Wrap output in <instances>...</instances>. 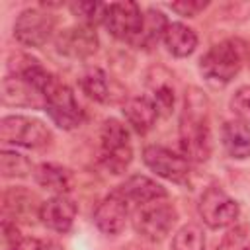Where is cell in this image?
Returning <instances> with one entry per match:
<instances>
[{"label":"cell","mask_w":250,"mask_h":250,"mask_svg":"<svg viewBox=\"0 0 250 250\" xmlns=\"http://www.w3.org/2000/svg\"><path fill=\"white\" fill-rule=\"evenodd\" d=\"M180 148L182 156L191 162H207L213 150L209 104L197 88H191L184 100L180 115Z\"/></svg>","instance_id":"cell-1"},{"label":"cell","mask_w":250,"mask_h":250,"mask_svg":"<svg viewBox=\"0 0 250 250\" xmlns=\"http://www.w3.org/2000/svg\"><path fill=\"white\" fill-rule=\"evenodd\" d=\"M244 61L246 43L238 39H227L213 45L199 59V72L211 86H225L240 72Z\"/></svg>","instance_id":"cell-2"},{"label":"cell","mask_w":250,"mask_h":250,"mask_svg":"<svg viewBox=\"0 0 250 250\" xmlns=\"http://www.w3.org/2000/svg\"><path fill=\"white\" fill-rule=\"evenodd\" d=\"M100 160H102L104 168L113 176L123 174L127 170V166L131 164V160H133V146H131L129 131L115 117L105 119L104 125H102V131H100Z\"/></svg>","instance_id":"cell-3"},{"label":"cell","mask_w":250,"mask_h":250,"mask_svg":"<svg viewBox=\"0 0 250 250\" xmlns=\"http://www.w3.org/2000/svg\"><path fill=\"white\" fill-rule=\"evenodd\" d=\"M176 221H178L176 207L172 203H166L164 199L141 205L133 213V227L137 234L148 242L164 240L174 229Z\"/></svg>","instance_id":"cell-4"},{"label":"cell","mask_w":250,"mask_h":250,"mask_svg":"<svg viewBox=\"0 0 250 250\" xmlns=\"http://www.w3.org/2000/svg\"><path fill=\"white\" fill-rule=\"evenodd\" d=\"M0 141L25 148H43L53 141V133L37 117L6 115L0 121Z\"/></svg>","instance_id":"cell-5"},{"label":"cell","mask_w":250,"mask_h":250,"mask_svg":"<svg viewBox=\"0 0 250 250\" xmlns=\"http://www.w3.org/2000/svg\"><path fill=\"white\" fill-rule=\"evenodd\" d=\"M197 211L209 229H227V227L234 225L240 215L238 201L232 199L219 186H211L201 193Z\"/></svg>","instance_id":"cell-6"},{"label":"cell","mask_w":250,"mask_h":250,"mask_svg":"<svg viewBox=\"0 0 250 250\" xmlns=\"http://www.w3.org/2000/svg\"><path fill=\"white\" fill-rule=\"evenodd\" d=\"M45 111L51 117V121L64 131L76 129L84 121V111L76 102L72 90L59 78L45 94Z\"/></svg>","instance_id":"cell-7"},{"label":"cell","mask_w":250,"mask_h":250,"mask_svg":"<svg viewBox=\"0 0 250 250\" xmlns=\"http://www.w3.org/2000/svg\"><path fill=\"white\" fill-rule=\"evenodd\" d=\"M143 21H145V14L141 12L139 4H135V2L107 4L104 25L109 31V35H113L115 39L135 45L141 29H143Z\"/></svg>","instance_id":"cell-8"},{"label":"cell","mask_w":250,"mask_h":250,"mask_svg":"<svg viewBox=\"0 0 250 250\" xmlns=\"http://www.w3.org/2000/svg\"><path fill=\"white\" fill-rule=\"evenodd\" d=\"M55 31V18L39 8L20 12L14 21V37L23 47H43Z\"/></svg>","instance_id":"cell-9"},{"label":"cell","mask_w":250,"mask_h":250,"mask_svg":"<svg viewBox=\"0 0 250 250\" xmlns=\"http://www.w3.org/2000/svg\"><path fill=\"white\" fill-rule=\"evenodd\" d=\"M143 162L150 172H154L164 180L184 184L189 178V160L166 146L160 145L146 146L143 150Z\"/></svg>","instance_id":"cell-10"},{"label":"cell","mask_w":250,"mask_h":250,"mask_svg":"<svg viewBox=\"0 0 250 250\" xmlns=\"http://www.w3.org/2000/svg\"><path fill=\"white\" fill-rule=\"evenodd\" d=\"M55 47L61 55L70 59H88L98 51V35L96 29L84 23L70 25L55 37Z\"/></svg>","instance_id":"cell-11"},{"label":"cell","mask_w":250,"mask_h":250,"mask_svg":"<svg viewBox=\"0 0 250 250\" xmlns=\"http://www.w3.org/2000/svg\"><path fill=\"white\" fill-rule=\"evenodd\" d=\"M2 102L14 107H43L45 109V94L23 74L10 72L2 80Z\"/></svg>","instance_id":"cell-12"},{"label":"cell","mask_w":250,"mask_h":250,"mask_svg":"<svg viewBox=\"0 0 250 250\" xmlns=\"http://www.w3.org/2000/svg\"><path fill=\"white\" fill-rule=\"evenodd\" d=\"M127 221H129V203L117 191L104 197L94 211L96 227L107 236L119 234L125 229Z\"/></svg>","instance_id":"cell-13"},{"label":"cell","mask_w":250,"mask_h":250,"mask_svg":"<svg viewBox=\"0 0 250 250\" xmlns=\"http://www.w3.org/2000/svg\"><path fill=\"white\" fill-rule=\"evenodd\" d=\"M78 207L68 195H53L51 199L39 205V219L41 223L55 230V232H68L74 225Z\"/></svg>","instance_id":"cell-14"},{"label":"cell","mask_w":250,"mask_h":250,"mask_svg":"<svg viewBox=\"0 0 250 250\" xmlns=\"http://www.w3.org/2000/svg\"><path fill=\"white\" fill-rule=\"evenodd\" d=\"M117 193L131 205H146L150 201H158V199H166L168 191L164 189V186H160L156 180L148 178V176H141L135 174L131 178H127L119 188Z\"/></svg>","instance_id":"cell-15"},{"label":"cell","mask_w":250,"mask_h":250,"mask_svg":"<svg viewBox=\"0 0 250 250\" xmlns=\"http://www.w3.org/2000/svg\"><path fill=\"white\" fill-rule=\"evenodd\" d=\"M121 111L127 125L139 135H146L156 125V119L160 115L154 102L148 96H133L125 100Z\"/></svg>","instance_id":"cell-16"},{"label":"cell","mask_w":250,"mask_h":250,"mask_svg":"<svg viewBox=\"0 0 250 250\" xmlns=\"http://www.w3.org/2000/svg\"><path fill=\"white\" fill-rule=\"evenodd\" d=\"M170 78L172 76L162 66H158V68L154 66L146 74V86H148V92H150L148 98L154 102L160 115H170L172 109H174L176 94H174V84H172Z\"/></svg>","instance_id":"cell-17"},{"label":"cell","mask_w":250,"mask_h":250,"mask_svg":"<svg viewBox=\"0 0 250 250\" xmlns=\"http://www.w3.org/2000/svg\"><path fill=\"white\" fill-rule=\"evenodd\" d=\"M33 178H35L37 186H41L43 189H47L55 195H66L74 184L72 172L61 164H55V162L39 164L33 170Z\"/></svg>","instance_id":"cell-18"},{"label":"cell","mask_w":250,"mask_h":250,"mask_svg":"<svg viewBox=\"0 0 250 250\" xmlns=\"http://www.w3.org/2000/svg\"><path fill=\"white\" fill-rule=\"evenodd\" d=\"M221 143L225 152L234 160L250 158V127L238 119H230L221 129Z\"/></svg>","instance_id":"cell-19"},{"label":"cell","mask_w":250,"mask_h":250,"mask_svg":"<svg viewBox=\"0 0 250 250\" xmlns=\"http://www.w3.org/2000/svg\"><path fill=\"white\" fill-rule=\"evenodd\" d=\"M80 90L94 102L100 104H109L113 102V84L109 80V76L100 68V66H88L80 78H78Z\"/></svg>","instance_id":"cell-20"},{"label":"cell","mask_w":250,"mask_h":250,"mask_svg":"<svg viewBox=\"0 0 250 250\" xmlns=\"http://www.w3.org/2000/svg\"><path fill=\"white\" fill-rule=\"evenodd\" d=\"M162 41H164L168 53H172L178 59H184V57H189L195 51L197 33L182 21H172V23H168V27L164 31Z\"/></svg>","instance_id":"cell-21"},{"label":"cell","mask_w":250,"mask_h":250,"mask_svg":"<svg viewBox=\"0 0 250 250\" xmlns=\"http://www.w3.org/2000/svg\"><path fill=\"white\" fill-rule=\"evenodd\" d=\"M168 20L166 16L160 12V10H146L145 12V21H143V29L135 41V47H143V49H150L154 47L162 37H164V31L168 27Z\"/></svg>","instance_id":"cell-22"},{"label":"cell","mask_w":250,"mask_h":250,"mask_svg":"<svg viewBox=\"0 0 250 250\" xmlns=\"http://www.w3.org/2000/svg\"><path fill=\"white\" fill-rule=\"evenodd\" d=\"M33 201L35 197L21 189V188H16V189H6L4 191V219H14L16 223V217H23L27 215L31 209H33Z\"/></svg>","instance_id":"cell-23"},{"label":"cell","mask_w":250,"mask_h":250,"mask_svg":"<svg viewBox=\"0 0 250 250\" xmlns=\"http://www.w3.org/2000/svg\"><path fill=\"white\" fill-rule=\"evenodd\" d=\"M35 168L25 154L18 150H8V148L0 152V174L4 178H25Z\"/></svg>","instance_id":"cell-24"},{"label":"cell","mask_w":250,"mask_h":250,"mask_svg":"<svg viewBox=\"0 0 250 250\" xmlns=\"http://www.w3.org/2000/svg\"><path fill=\"white\" fill-rule=\"evenodd\" d=\"M170 250H205L203 230L193 223L180 227L176 230V234L172 236Z\"/></svg>","instance_id":"cell-25"},{"label":"cell","mask_w":250,"mask_h":250,"mask_svg":"<svg viewBox=\"0 0 250 250\" xmlns=\"http://www.w3.org/2000/svg\"><path fill=\"white\" fill-rule=\"evenodd\" d=\"M72 16L76 20H80V23L84 25H90L94 27L96 23H104V18H105V10H107V4H100V2H86V0H80V2H72L68 4Z\"/></svg>","instance_id":"cell-26"},{"label":"cell","mask_w":250,"mask_h":250,"mask_svg":"<svg viewBox=\"0 0 250 250\" xmlns=\"http://www.w3.org/2000/svg\"><path fill=\"white\" fill-rule=\"evenodd\" d=\"M230 111L234 113V117L242 123H250V86H240L229 102Z\"/></svg>","instance_id":"cell-27"},{"label":"cell","mask_w":250,"mask_h":250,"mask_svg":"<svg viewBox=\"0 0 250 250\" xmlns=\"http://www.w3.org/2000/svg\"><path fill=\"white\" fill-rule=\"evenodd\" d=\"M209 6V2H199V0H182V2H172L170 10L176 12L178 16L184 18H195L199 12H203Z\"/></svg>","instance_id":"cell-28"},{"label":"cell","mask_w":250,"mask_h":250,"mask_svg":"<svg viewBox=\"0 0 250 250\" xmlns=\"http://www.w3.org/2000/svg\"><path fill=\"white\" fill-rule=\"evenodd\" d=\"M20 242H21V236H20L16 223L4 219V223H2V250H12Z\"/></svg>","instance_id":"cell-29"},{"label":"cell","mask_w":250,"mask_h":250,"mask_svg":"<svg viewBox=\"0 0 250 250\" xmlns=\"http://www.w3.org/2000/svg\"><path fill=\"white\" fill-rule=\"evenodd\" d=\"M12 250H41V244L35 238H21V242L16 244Z\"/></svg>","instance_id":"cell-30"},{"label":"cell","mask_w":250,"mask_h":250,"mask_svg":"<svg viewBox=\"0 0 250 250\" xmlns=\"http://www.w3.org/2000/svg\"><path fill=\"white\" fill-rule=\"evenodd\" d=\"M246 61H248V64H250V43L246 45Z\"/></svg>","instance_id":"cell-31"},{"label":"cell","mask_w":250,"mask_h":250,"mask_svg":"<svg viewBox=\"0 0 250 250\" xmlns=\"http://www.w3.org/2000/svg\"><path fill=\"white\" fill-rule=\"evenodd\" d=\"M240 250H250V244H244V246H242Z\"/></svg>","instance_id":"cell-32"}]
</instances>
